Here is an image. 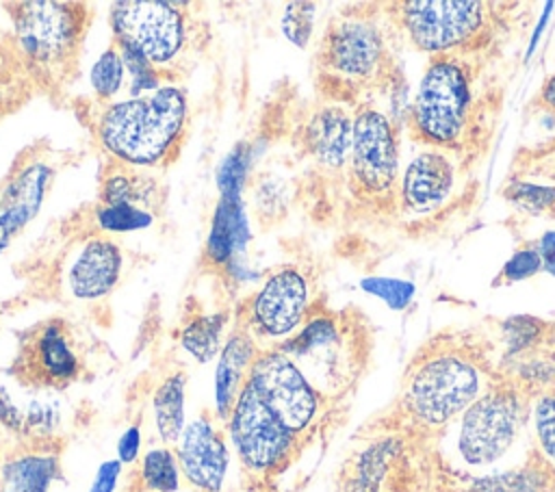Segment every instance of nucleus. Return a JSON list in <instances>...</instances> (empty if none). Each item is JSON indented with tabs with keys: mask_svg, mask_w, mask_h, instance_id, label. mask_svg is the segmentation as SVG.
<instances>
[{
	"mask_svg": "<svg viewBox=\"0 0 555 492\" xmlns=\"http://www.w3.org/2000/svg\"><path fill=\"white\" fill-rule=\"evenodd\" d=\"M184 388L186 375L184 371L169 373L154 390L152 410L154 425L165 446L178 444L184 427Z\"/></svg>",
	"mask_w": 555,
	"mask_h": 492,
	"instance_id": "4be33fe9",
	"label": "nucleus"
},
{
	"mask_svg": "<svg viewBox=\"0 0 555 492\" xmlns=\"http://www.w3.org/2000/svg\"><path fill=\"white\" fill-rule=\"evenodd\" d=\"M457 184V167L449 152L440 147H427L416 152L399 182L401 206L408 215H429L442 208Z\"/></svg>",
	"mask_w": 555,
	"mask_h": 492,
	"instance_id": "4468645a",
	"label": "nucleus"
},
{
	"mask_svg": "<svg viewBox=\"0 0 555 492\" xmlns=\"http://www.w3.org/2000/svg\"><path fill=\"white\" fill-rule=\"evenodd\" d=\"M98 223L102 230H108V232H130V230L147 228L152 223V212L132 204L100 206Z\"/></svg>",
	"mask_w": 555,
	"mask_h": 492,
	"instance_id": "bb28decb",
	"label": "nucleus"
},
{
	"mask_svg": "<svg viewBox=\"0 0 555 492\" xmlns=\"http://www.w3.org/2000/svg\"><path fill=\"white\" fill-rule=\"evenodd\" d=\"M180 462L171 446L150 449L139 464L134 488L141 492H178L180 490Z\"/></svg>",
	"mask_w": 555,
	"mask_h": 492,
	"instance_id": "5701e85b",
	"label": "nucleus"
},
{
	"mask_svg": "<svg viewBox=\"0 0 555 492\" xmlns=\"http://www.w3.org/2000/svg\"><path fill=\"white\" fill-rule=\"evenodd\" d=\"M312 17H314V4H310V2H291L284 11V17H282V33L297 48H306L308 37L312 33Z\"/></svg>",
	"mask_w": 555,
	"mask_h": 492,
	"instance_id": "c85d7f7f",
	"label": "nucleus"
},
{
	"mask_svg": "<svg viewBox=\"0 0 555 492\" xmlns=\"http://www.w3.org/2000/svg\"><path fill=\"white\" fill-rule=\"evenodd\" d=\"M401 28L416 50L436 56L466 46L483 30L486 4L475 0H418L399 7Z\"/></svg>",
	"mask_w": 555,
	"mask_h": 492,
	"instance_id": "6e6552de",
	"label": "nucleus"
},
{
	"mask_svg": "<svg viewBox=\"0 0 555 492\" xmlns=\"http://www.w3.org/2000/svg\"><path fill=\"white\" fill-rule=\"evenodd\" d=\"M553 176H555V169H553Z\"/></svg>",
	"mask_w": 555,
	"mask_h": 492,
	"instance_id": "a19ab883",
	"label": "nucleus"
},
{
	"mask_svg": "<svg viewBox=\"0 0 555 492\" xmlns=\"http://www.w3.org/2000/svg\"><path fill=\"white\" fill-rule=\"evenodd\" d=\"M247 238L249 232L241 197H221L212 215L206 256L212 262H225L234 256L236 249L245 245Z\"/></svg>",
	"mask_w": 555,
	"mask_h": 492,
	"instance_id": "412c9836",
	"label": "nucleus"
},
{
	"mask_svg": "<svg viewBox=\"0 0 555 492\" xmlns=\"http://www.w3.org/2000/svg\"><path fill=\"white\" fill-rule=\"evenodd\" d=\"M479 397V371L460 355H438L423 362L410 377L405 407L425 425H442L462 416Z\"/></svg>",
	"mask_w": 555,
	"mask_h": 492,
	"instance_id": "39448f33",
	"label": "nucleus"
},
{
	"mask_svg": "<svg viewBox=\"0 0 555 492\" xmlns=\"http://www.w3.org/2000/svg\"><path fill=\"white\" fill-rule=\"evenodd\" d=\"M247 167H249V150L243 145H236L225 160L221 163L217 171V186L221 197H241V189L247 178Z\"/></svg>",
	"mask_w": 555,
	"mask_h": 492,
	"instance_id": "cd10ccee",
	"label": "nucleus"
},
{
	"mask_svg": "<svg viewBox=\"0 0 555 492\" xmlns=\"http://www.w3.org/2000/svg\"><path fill=\"white\" fill-rule=\"evenodd\" d=\"M176 455L186 483L195 492H221L228 472V444L210 416L195 418L180 436Z\"/></svg>",
	"mask_w": 555,
	"mask_h": 492,
	"instance_id": "2eb2a0df",
	"label": "nucleus"
},
{
	"mask_svg": "<svg viewBox=\"0 0 555 492\" xmlns=\"http://www.w3.org/2000/svg\"><path fill=\"white\" fill-rule=\"evenodd\" d=\"M364 290L382 297L390 308H403L412 297V284L399 280H366L362 282Z\"/></svg>",
	"mask_w": 555,
	"mask_h": 492,
	"instance_id": "2f4dec72",
	"label": "nucleus"
},
{
	"mask_svg": "<svg viewBox=\"0 0 555 492\" xmlns=\"http://www.w3.org/2000/svg\"><path fill=\"white\" fill-rule=\"evenodd\" d=\"M538 254H540L544 269L555 273V232H548L546 236H542V241L538 245Z\"/></svg>",
	"mask_w": 555,
	"mask_h": 492,
	"instance_id": "e433bc0d",
	"label": "nucleus"
},
{
	"mask_svg": "<svg viewBox=\"0 0 555 492\" xmlns=\"http://www.w3.org/2000/svg\"><path fill=\"white\" fill-rule=\"evenodd\" d=\"M225 321L228 316L223 312H217V314H202L184 323L180 342L186 349V353H191L197 362H210L219 353Z\"/></svg>",
	"mask_w": 555,
	"mask_h": 492,
	"instance_id": "b1692460",
	"label": "nucleus"
},
{
	"mask_svg": "<svg viewBox=\"0 0 555 492\" xmlns=\"http://www.w3.org/2000/svg\"><path fill=\"white\" fill-rule=\"evenodd\" d=\"M533 427L542 451L555 462V397L538 399L533 407Z\"/></svg>",
	"mask_w": 555,
	"mask_h": 492,
	"instance_id": "c756f323",
	"label": "nucleus"
},
{
	"mask_svg": "<svg viewBox=\"0 0 555 492\" xmlns=\"http://www.w3.org/2000/svg\"><path fill=\"white\" fill-rule=\"evenodd\" d=\"M540 102L555 113V74L544 82L542 91H540Z\"/></svg>",
	"mask_w": 555,
	"mask_h": 492,
	"instance_id": "4c0bfd02",
	"label": "nucleus"
},
{
	"mask_svg": "<svg viewBox=\"0 0 555 492\" xmlns=\"http://www.w3.org/2000/svg\"><path fill=\"white\" fill-rule=\"evenodd\" d=\"M147 184L137 176L111 173L102 184V206H121V204H143L147 202Z\"/></svg>",
	"mask_w": 555,
	"mask_h": 492,
	"instance_id": "a878e982",
	"label": "nucleus"
},
{
	"mask_svg": "<svg viewBox=\"0 0 555 492\" xmlns=\"http://www.w3.org/2000/svg\"><path fill=\"white\" fill-rule=\"evenodd\" d=\"M2 453H4V444H2V438H0V457H2Z\"/></svg>",
	"mask_w": 555,
	"mask_h": 492,
	"instance_id": "58836bf2",
	"label": "nucleus"
},
{
	"mask_svg": "<svg viewBox=\"0 0 555 492\" xmlns=\"http://www.w3.org/2000/svg\"><path fill=\"white\" fill-rule=\"evenodd\" d=\"M139 446H141V433H139V427L132 425L128 427L119 442H117V455H119V462L121 464H132L137 462V455H139Z\"/></svg>",
	"mask_w": 555,
	"mask_h": 492,
	"instance_id": "f704fd0d",
	"label": "nucleus"
},
{
	"mask_svg": "<svg viewBox=\"0 0 555 492\" xmlns=\"http://www.w3.org/2000/svg\"><path fill=\"white\" fill-rule=\"evenodd\" d=\"M258 353L260 349L245 329L232 332L221 347L215 368V414L219 420H228Z\"/></svg>",
	"mask_w": 555,
	"mask_h": 492,
	"instance_id": "a211bd4d",
	"label": "nucleus"
},
{
	"mask_svg": "<svg viewBox=\"0 0 555 492\" xmlns=\"http://www.w3.org/2000/svg\"><path fill=\"white\" fill-rule=\"evenodd\" d=\"M542 267V260H540V254L538 251H518L514 254V258L505 264V275L509 280H525L529 277L531 273H535L538 269Z\"/></svg>",
	"mask_w": 555,
	"mask_h": 492,
	"instance_id": "473e14b6",
	"label": "nucleus"
},
{
	"mask_svg": "<svg viewBox=\"0 0 555 492\" xmlns=\"http://www.w3.org/2000/svg\"><path fill=\"white\" fill-rule=\"evenodd\" d=\"M121 275V251L111 238H91L74 260L67 282L78 299H100Z\"/></svg>",
	"mask_w": 555,
	"mask_h": 492,
	"instance_id": "f3484780",
	"label": "nucleus"
},
{
	"mask_svg": "<svg viewBox=\"0 0 555 492\" xmlns=\"http://www.w3.org/2000/svg\"><path fill=\"white\" fill-rule=\"evenodd\" d=\"M124 59L121 52L108 48L100 54V59L91 67V87L100 100L113 98L124 80Z\"/></svg>",
	"mask_w": 555,
	"mask_h": 492,
	"instance_id": "393cba45",
	"label": "nucleus"
},
{
	"mask_svg": "<svg viewBox=\"0 0 555 492\" xmlns=\"http://www.w3.org/2000/svg\"><path fill=\"white\" fill-rule=\"evenodd\" d=\"M48 182V167L33 165L7 189L2 199L0 215V249L9 243V238L22 230L37 212Z\"/></svg>",
	"mask_w": 555,
	"mask_h": 492,
	"instance_id": "aec40b11",
	"label": "nucleus"
},
{
	"mask_svg": "<svg viewBox=\"0 0 555 492\" xmlns=\"http://www.w3.org/2000/svg\"><path fill=\"white\" fill-rule=\"evenodd\" d=\"M520 427V403L512 392L494 390L481 394L462 412L457 427V451L470 466L501 459L514 444Z\"/></svg>",
	"mask_w": 555,
	"mask_h": 492,
	"instance_id": "9d476101",
	"label": "nucleus"
},
{
	"mask_svg": "<svg viewBox=\"0 0 555 492\" xmlns=\"http://www.w3.org/2000/svg\"><path fill=\"white\" fill-rule=\"evenodd\" d=\"M247 381L256 388L267 407L295 436L310 427L319 412V392L299 366L278 347L260 349Z\"/></svg>",
	"mask_w": 555,
	"mask_h": 492,
	"instance_id": "1a4fd4ad",
	"label": "nucleus"
},
{
	"mask_svg": "<svg viewBox=\"0 0 555 492\" xmlns=\"http://www.w3.org/2000/svg\"><path fill=\"white\" fill-rule=\"evenodd\" d=\"M225 425L241 464L256 475L280 470L297 438L267 407L249 381L238 392Z\"/></svg>",
	"mask_w": 555,
	"mask_h": 492,
	"instance_id": "0eeeda50",
	"label": "nucleus"
},
{
	"mask_svg": "<svg viewBox=\"0 0 555 492\" xmlns=\"http://www.w3.org/2000/svg\"><path fill=\"white\" fill-rule=\"evenodd\" d=\"M24 418L26 416L15 405H11V401L0 397V423L7 429H11L15 433H24Z\"/></svg>",
	"mask_w": 555,
	"mask_h": 492,
	"instance_id": "c9c22d12",
	"label": "nucleus"
},
{
	"mask_svg": "<svg viewBox=\"0 0 555 492\" xmlns=\"http://www.w3.org/2000/svg\"><path fill=\"white\" fill-rule=\"evenodd\" d=\"M351 173L364 195L384 197L392 191L399 171L397 137L388 117L375 108H360L353 117Z\"/></svg>",
	"mask_w": 555,
	"mask_h": 492,
	"instance_id": "9b49d317",
	"label": "nucleus"
},
{
	"mask_svg": "<svg viewBox=\"0 0 555 492\" xmlns=\"http://www.w3.org/2000/svg\"><path fill=\"white\" fill-rule=\"evenodd\" d=\"M308 308V282L293 269L284 267L267 277L249 306L251 329L264 338L291 336L304 321Z\"/></svg>",
	"mask_w": 555,
	"mask_h": 492,
	"instance_id": "ddd939ff",
	"label": "nucleus"
},
{
	"mask_svg": "<svg viewBox=\"0 0 555 492\" xmlns=\"http://www.w3.org/2000/svg\"><path fill=\"white\" fill-rule=\"evenodd\" d=\"M130 492H141V490H137V488H134V490H130Z\"/></svg>",
	"mask_w": 555,
	"mask_h": 492,
	"instance_id": "ea45409f",
	"label": "nucleus"
},
{
	"mask_svg": "<svg viewBox=\"0 0 555 492\" xmlns=\"http://www.w3.org/2000/svg\"><path fill=\"white\" fill-rule=\"evenodd\" d=\"M353 119L338 106L317 111L304 132L306 150L325 169H340L351 154Z\"/></svg>",
	"mask_w": 555,
	"mask_h": 492,
	"instance_id": "6ab92c4d",
	"label": "nucleus"
},
{
	"mask_svg": "<svg viewBox=\"0 0 555 492\" xmlns=\"http://www.w3.org/2000/svg\"><path fill=\"white\" fill-rule=\"evenodd\" d=\"M85 15L87 11L78 2L30 0L13 4V35L22 59L39 74L63 72L76 56Z\"/></svg>",
	"mask_w": 555,
	"mask_h": 492,
	"instance_id": "7ed1b4c3",
	"label": "nucleus"
},
{
	"mask_svg": "<svg viewBox=\"0 0 555 492\" xmlns=\"http://www.w3.org/2000/svg\"><path fill=\"white\" fill-rule=\"evenodd\" d=\"M111 26L121 48L150 65H169L186 43V20L171 2L124 0L111 7Z\"/></svg>",
	"mask_w": 555,
	"mask_h": 492,
	"instance_id": "423d86ee",
	"label": "nucleus"
},
{
	"mask_svg": "<svg viewBox=\"0 0 555 492\" xmlns=\"http://www.w3.org/2000/svg\"><path fill=\"white\" fill-rule=\"evenodd\" d=\"M119 472H121V462H119V459H108V462H104V464L98 468V472H95L91 492H115Z\"/></svg>",
	"mask_w": 555,
	"mask_h": 492,
	"instance_id": "72a5a7b5",
	"label": "nucleus"
},
{
	"mask_svg": "<svg viewBox=\"0 0 555 492\" xmlns=\"http://www.w3.org/2000/svg\"><path fill=\"white\" fill-rule=\"evenodd\" d=\"M121 59H124V67L130 72V78H132V93L137 98L139 91H147V89H154L156 91V69L154 65H150L143 56H139L137 52L128 50V48H121Z\"/></svg>",
	"mask_w": 555,
	"mask_h": 492,
	"instance_id": "7c9ffc66",
	"label": "nucleus"
},
{
	"mask_svg": "<svg viewBox=\"0 0 555 492\" xmlns=\"http://www.w3.org/2000/svg\"><path fill=\"white\" fill-rule=\"evenodd\" d=\"M9 373L28 388L63 390L85 373V358L76 332L63 319H48L28 327L17 342Z\"/></svg>",
	"mask_w": 555,
	"mask_h": 492,
	"instance_id": "20e7f679",
	"label": "nucleus"
},
{
	"mask_svg": "<svg viewBox=\"0 0 555 492\" xmlns=\"http://www.w3.org/2000/svg\"><path fill=\"white\" fill-rule=\"evenodd\" d=\"M473 78L468 65L440 54L427 65L412 104V126L421 141L431 147L449 150L457 145L473 115Z\"/></svg>",
	"mask_w": 555,
	"mask_h": 492,
	"instance_id": "f03ea898",
	"label": "nucleus"
},
{
	"mask_svg": "<svg viewBox=\"0 0 555 492\" xmlns=\"http://www.w3.org/2000/svg\"><path fill=\"white\" fill-rule=\"evenodd\" d=\"M28 442L2 453L0 492H50V485L61 477L59 451L50 440L28 438Z\"/></svg>",
	"mask_w": 555,
	"mask_h": 492,
	"instance_id": "dca6fc26",
	"label": "nucleus"
},
{
	"mask_svg": "<svg viewBox=\"0 0 555 492\" xmlns=\"http://www.w3.org/2000/svg\"><path fill=\"white\" fill-rule=\"evenodd\" d=\"M186 119V98L178 87H160L104 108L98 137L126 165H156L178 141Z\"/></svg>",
	"mask_w": 555,
	"mask_h": 492,
	"instance_id": "f257e3e1",
	"label": "nucleus"
},
{
	"mask_svg": "<svg viewBox=\"0 0 555 492\" xmlns=\"http://www.w3.org/2000/svg\"><path fill=\"white\" fill-rule=\"evenodd\" d=\"M321 59L323 65L343 80H371L382 72L386 61L384 37L379 28L369 20H338L325 33Z\"/></svg>",
	"mask_w": 555,
	"mask_h": 492,
	"instance_id": "f8f14e48",
	"label": "nucleus"
}]
</instances>
